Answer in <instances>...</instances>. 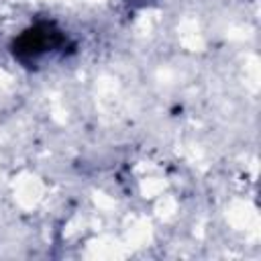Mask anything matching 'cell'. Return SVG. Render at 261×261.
Segmentation results:
<instances>
[{
  "label": "cell",
  "instance_id": "cell-1",
  "mask_svg": "<svg viewBox=\"0 0 261 261\" xmlns=\"http://www.w3.org/2000/svg\"><path fill=\"white\" fill-rule=\"evenodd\" d=\"M73 49V41L55 20H37L10 43L12 57L27 69H37L45 61L63 57Z\"/></svg>",
  "mask_w": 261,
  "mask_h": 261
},
{
  "label": "cell",
  "instance_id": "cell-2",
  "mask_svg": "<svg viewBox=\"0 0 261 261\" xmlns=\"http://www.w3.org/2000/svg\"><path fill=\"white\" fill-rule=\"evenodd\" d=\"M153 2H157V0H126V4L133 8H145V6H151Z\"/></svg>",
  "mask_w": 261,
  "mask_h": 261
}]
</instances>
